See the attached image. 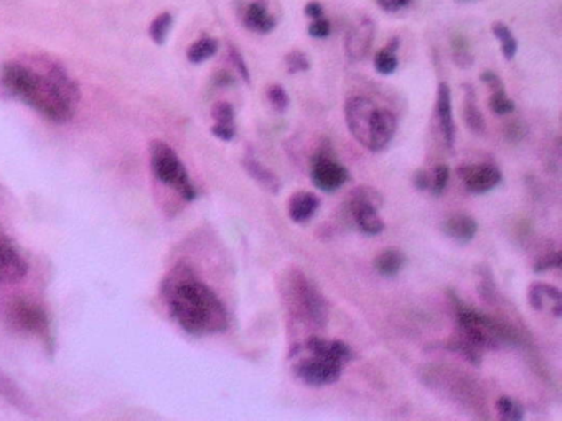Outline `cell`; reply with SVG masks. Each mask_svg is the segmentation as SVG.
I'll use <instances>...</instances> for the list:
<instances>
[{"mask_svg":"<svg viewBox=\"0 0 562 421\" xmlns=\"http://www.w3.org/2000/svg\"><path fill=\"white\" fill-rule=\"evenodd\" d=\"M460 180L471 194L490 193L502 180V171L490 163H471L459 168Z\"/></svg>","mask_w":562,"mask_h":421,"instance_id":"8fae6325","label":"cell"},{"mask_svg":"<svg viewBox=\"0 0 562 421\" xmlns=\"http://www.w3.org/2000/svg\"><path fill=\"white\" fill-rule=\"evenodd\" d=\"M492 32L502 43V51H503L505 59L508 61L513 59L518 51V42L515 35L511 34V30L503 22H495L492 25Z\"/></svg>","mask_w":562,"mask_h":421,"instance_id":"83f0119b","label":"cell"},{"mask_svg":"<svg viewBox=\"0 0 562 421\" xmlns=\"http://www.w3.org/2000/svg\"><path fill=\"white\" fill-rule=\"evenodd\" d=\"M496 410H498L500 417H502L503 420L519 421L525 418L523 407H521L519 403H517L515 400L505 397V395L496 400Z\"/></svg>","mask_w":562,"mask_h":421,"instance_id":"f546056e","label":"cell"},{"mask_svg":"<svg viewBox=\"0 0 562 421\" xmlns=\"http://www.w3.org/2000/svg\"><path fill=\"white\" fill-rule=\"evenodd\" d=\"M217 51H218V42L211 36H203L188 48L186 58L192 65H200V63H205L210 58L215 57Z\"/></svg>","mask_w":562,"mask_h":421,"instance_id":"484cf974","label":"cell"},{"mask_svg":"<svg viewBox=\"0 0 562 421\" xmlns=\"http://www.w3.org/2000/svg\"><path fill=\"white\" fill-rule=\"evenodd\" d=\"M309 32L310 36L312 38H317V40H323V38H328L330 34H332V25L330 22L327 20V19H315L313 22L309 25Z\"/></svg>","mask_w":562,"mask_h":421,"instance_id":"8d00e7d4","label":"cell"},{"mask_svg":"<svg viewBox=\"0 0 562 421\" xmlns=\"http://www.w3.org/2000/svg\"><path fill=\"white\" fill-rule=\"evenodd\" d=\"M446 349L460 354L465 361H469L475 367L482 364V349H479L475 344H471L469 339L460 336L459 332L446 342Z\"/></svg>","mask_w":562,"mask_h":421,"instance_id":"d4e9b609","label":"cell"},{"mask_svg":"<svg viewBox=\"0 0 562 421\" xmlns=\"http://www.w3.org/2000/svg\"><path fill=\"white\" fill-rule=\"evenodd\" d=\"M450 182V168L446 163H439L434 171H432V180L429 190L432 191L434 196H440L447 190V184Z\"/></svg>","mask_w":562,"mask_h":421,"instance_id":"4dcf8cb0","label":"cell"},{"mask_svg":"<svg viewBox=\"0 0 562 421\" xmlns=\"http://www.w3.org/2000/svg\"><path fill=\"white\" fill-rule=\"evenodd\" d=\"M413 183L417 190H429V186H431V176H429L427 171L417 170L414 173Z\"/></svg>","mask_w":562,"mask_h":421,"instance_id":"7bdbcfd3","label":"cell"},{"mask_svg":"<svg viewBox=\"0 0 562 421\" xmlns=\"http://www.w3.org/2000/svg\"><path fill=\"white\" fill-rule=\"evenodd\" d=\"M480 78H482L483 82L490 88V91H506L505 84L502 82L498 74H495L494 71H485V73H482Z\"/></svg>","mask_w":562,"mask_h":421,"instance_id":"60d3db41","label":"cell"},{"mask_svg":"<svg viewBox=\"0 0 562 421\" xmlns=\"http://www.w3.org/2000/svg\"><path fill=\"white\" fill-rule=\"evenodd\" d=\"M406 263V255L402 253L400 249H386V251L381 252L378 257L375 259V270L378 272L381 277H396L402 270Z\"/></svg>","mask_w":562,"mask_h":421,"instance_id":"603a6c76","label":"cell"},{"mask_svg":"<svg viewBox=\"0 0 562 421\" xmlns=\"http://www.w3.org/2000/svg\"><path fill=\"white\" fill-rule=\"evenodd\" d=\"M344 119L356 142L373 153L388 147L398 129L394 114L365 96H353L346 101Z\"/></svg>","mask_w":562,"mask_h":421,"instance_id":"3957f363","label":"cell"},{"mask_svg":"<svg viewBox=\"0 0 562 421\" xmlns=\"http://www.w3.org/2000/svg\"><path fill=\"white\" fill-rule=\"evenodd\" d=\"M379 7L384 12H400L413 4V0H376Z\"/></svg>","mask_w":562,"mask_h":421,"instance_id":"b9f144b4","label":"cell"},{"mask_svg":"<svg viewBox=\"0 0 562 421\" xmlns=\"http://www.w3.org/2000/svg\"><path fill=\"white\" fill-rule=\"evenodd\" d=\"M465 90V99H463V122L471 134L475 136H483L485 134V119H483L482 111L477 105V96L473 88L469 84H463Z\"/></svg>","mask_w":562,"mask_h":421,"instance_id":"44dd1931","label":"cell"},{"mask_svg":"<svg viewBox=\"0 0 562 421\" xmlns=\"http://www.w3.org/2000/svg\"><path fill=\"white\" fill-rule=\"evenodd\" d=\"M234 80L228 71H219L215 76V84H218V86H231Z\"/></svg>","mask_w":562,"mask_h":421,"instance_id":"f6af8a7d","label":"cell"},{"mask_svg":"<svg viewBox=\"0 0 562 421\" xmlns=\"http://www.w3.org/2000/svg\"><path fill=\"white\" fill-rule=\"evenodd\" d=\"M490 111L496 115H510L515 113V103L511 99H508L506 91L492 92L490 99H488Z\"/></svg>","mask_w":562,"mask_h":421,"instance_id":"1f68e13d","label":"cell"},{"mask_svg":"<svg viewBox=\"0 0 562 421\" xmlns=\"http://www.w3.org/2000/svg\"><path fill=\"white\" fill-rule=\"evenodd\" d=\"M286 66L290 74L304 73L310 68L309 58L305 57L304 51H290L286 55Z\"/></svg>","mask_w":562,"mask_h":421,"instance_id":"836d02e7","label":"cell"},{"mask_svg":"<svg viewBox=\"0 0 562 421\" xmlns=\"http://www.w3.org/2000/svg\"><path fill=\"white\" fill-rule=\"evenodd\" d=\"M244 27L254 34L265 35L276 28V19L271 15L265 0H254L244 13Z\"/></svg>","mask_w":562,"mask_h":421,"instance_id":"2e32d148","label":"cell"},{"mask_svg":"<svg viewBox=\"0 0 562 421\" xmlns=\"http://www.w3.org/2000/svg\"><path fill=\"white\" fill-rule=\"evenodd\" d=\"M284 296L287 308L296 318L317 328H323L327 324L328 303L302 272L294 270L292 274L287 275Z\"/></svg>","mask_w":562,"mask_h":421,"instance_id":"5b68a950","label":"cell"},{"mask_svg":"<svg viewBox=\"0 0 562 421\" xmlns=\"http://www.w3.org/2000/svg\"><path fill=\"white\" fill-rule=\"evenodd\" d=\"M304 12H305V15H307V17L313 19V20L323 17V7H321L319 2H309V4L305 5Z\"/></svg>","mask_w":562,"mask_h":421,"instance_id":"ee69618b","label":"cell"},{"mask_svg":"<svg viewBox=\"0 0 562 421\" xmlns=\"http://www.w3.org/2000/svg\"><path fill=\"white\" fill-rule=\"evenodd\" d=\"M0 80L15 97L51 122L65 124L75 114L78 88L58 66L38 73L22 63H5Z\"/></svg>","mask_w":562,"mask_h":421,"instance_id":"6da1fadb","label":"cell"},{"mask_svg":"<svg viewBox=\"0 0 562 421\" xmlns=\"http://www.w3.org/2000/svg\"><path fill=\"white\" fill-rule=\"evenodd\" d=\"M267 101L276 109L277 113H286L290 104V97L281 84H273L267 88Z\"/></svg>","mask_w":562,"mask_h":421,"instance_id":"d6a6232c","label":"cell"},{"mask_svg":"<svg viewBox=\"0 0 562 421\" xmlns=\"http://www.w3.org/2000/svg\"><path fill=\"white\" fill-rule=\"evenodd\" d=\"M455 2H459V4H471V2H475V0H455Z\"/></svg>","mask_w":562,"mask_h":421,"instance_id":"bcb514c9","label":"cell"},{"mask_svg":"<svg viewBox=\"0 0 562 421\" xmlns=\"http://www.w3.org/2000/svg\"><path fill=\"white\" fill-rule=\"evenodd\" d=\"M242 168L267 193L277 194L281 191V188H282L281 178L271 168H267L265 163L257 161L253 157H244L242 159Z\"/></svg>","mask_w":562,"mask_h":421,"instance_id":"ffe728a7","label":"cell"},{"mask_svg":"<svg viewBox=\"0 0 562 421\" xmlns=\"http://www.w3.org/2000/svg\"><path fill=\"white\" fill-rule=\"evenodd\" d=\"M344 365L325 359L321 355H312L309 359H304L296 365V376L300 378L305 386L310 387H327L338 382L342 377Z\"/></svg>","mask_w":562,"mask_h":421,"instance_id":"30bf717a","label":"cell"},{"mask_svg":"<svg viewBox=\"0 0 562 421\" xmlns=\"http://www.w3.org/2000/svg\"><path fill=\"white\" fill-rule=\"evenodd\" d=\"M172 15L169 12H163L154 19V22L150 23L149 34L155 45H163L167 42L169 34L172 30Z\"/></svg>","mask_w":562,"mask_h":421,"instance_id":"f1b7e54d","label":"cell"},{"mask_svg":"<svg viewBox=\"0 0 562 421\" xmlns=\"http://www.w3.org/2000/svg\"><path fill=\"white\" fill-rule=\"evenodd\" d=\"M230 58L231 63H233V66L238 69V73H240V76H241L242 80L246 81L248 84L251 82V74H249V69L246 66V61L242 59L241 53L234 48V46L230 45Z\"/></svg>","mask_w":562,"mask_h":421,"instance_id":"f35d334b","label":"cell"},{"mask_svg":"<svg viewBox=\"0 0 562 421\" xmlns=\"http://www.w3.org/2000/svg\"><path fill=\"white\" fill-rule=\"evenodd\" d=\"M0 395L9 400L13 407H17L23 413H32L34 410V405L30 403V400L25 395L22 388L19 387L2 369H0Z\"/></svg>","mask_w":562,"mask_h":421,"instance_id":"7402d4cb","label":"cell"},{"mask_svg":"<svg viewBox=\"0 0 562 421\" xmlns=\"http://www.w3.org/2000/svg\"><path fill=\"white\" fill-rule=\"evenodd\" d=\"M27 270V263L19 251L12 246L11 240L0 236V284H19L25 278Z\"/></svg>","mask_w":562,"mask_h":421,"instance_id":"5bb4252c","label":"cell"},{"mask_svg":"<svg viewBox=\"0 0 562 421\" xmlns=\"http://www.w3.org/2000/svg\"><path fill=\"white\" fill-rule=\"evenodd\" d=\"M310 180L323 193H335L350 182V173L328 152H319L310 161Z\"/></svg>","mask_w":562,"mask_h":421,"instance_id":"9c48e42d","label":"cell"},{"mask_svg":"<svg viewBox=\"0 0 562 421\" xmlns=\"http://www.w3.org/2000/svg\"><path fill=\"white\" fill-rule=\"evenodd\" d=\"M452 59L460 69L471 68L473 65V53H471V42L465 35L455 34L452 36Z\"/></svg>","mask_w":562,"mask_h":421,"instance_id":"4316f807","label":"cell"},{"mask_svg":"<svg viewBox=\"0 0 562 421\" xmlns=\"http://www.w3.org/2000/svg\"><path fill=\"white\" fill-rule=\"evenodd\" d=\"M528 301L529 307L534 311H550L554 318L562 316L561 292L552 285L542 284V282L531 285Z\"/></svg>","mask_w":562,"mask_h":421,"instance_id":"9a60e30c","label":"cell"},{"mask_svg":"<svg viewBox=\"0 0 562 421\" xmlns=\"http://www.w3.org/2000/svg\"><path fill=\"white\" fill-rule=\"evenodd\" d=\"M211 117L217 124H234V109L230 103H217L211 109Z\"/></svg>","mask_w":562,"mask_h":421,"instance_id":"e575fe53","label":"cell"},{"mask_svg":"<svg viewBox=\"0 0 562 421\" xmlns=\"http://www.w3.org/2000/svg\"><path fill=\"white\" fill-rule=\"evenodd\" d=\"M375 23L371 19H361L355 23L344 38V53L350 61H361L367 58L375 42Z\"/></svg>","mask_w":562,"mask_h":421,"instance_id":"7c38bea8","label":"cell"},{"mask_svg":"<svg viewBox=\"0 0 562 421\" xmlns=\"http://www.w3.org/2000/svg\"><path fill=\"white\" fill-rule=\"evenodd\" d=\"M528 129L521 122V121H511L505 127V136L510 142L519 144L523 138L526 137Z\"/></svg>","mask_w":562,"mask_h":421,"instance_id":"74e56055","label":"cell"},{"mask_svg":"<svg viewBox=\"0 0 562 421\" xmlns=\"http://www.w3.org/2000/svg\"><path fill=\"white\" fill-rule=\"evenodd\" d=\"M175 321L194 336L225 332L230 316L217 293L208 285L196 280L188 267H178L163 285Z\"/></svg>","mask_w":562,"mask_h":421,"instance_id":"7a4b0ae2","label":"cell"},{"mask_svg":"<svg viewBox=\"0 0 562 421\" xmlns=\"http://www.w3.org/2000/svg\"><path fill=\"white\" fill-rule=\"evenodd\" d=\"M442 232L448 239L469 244L479 232V222L469 214H454L442 222Z\"/></svg>","mask_w":562,"mask_h":421,"instance_id":"e0dca14e","label":"cell"},{"mask_svg":"<svg viewBox=\"0 0 562 421\" xmlns=\"http://www.w3.org/2000/svg\"><path fill=\"white\" fill-rule=\"evenodd\" d=\"M305 346L312 355H321L342 365L352 361L353 357L352 349L344 341H327L321 338H310Z\"/></svg>","mask_w":562,"mask_h":421,"instance_id":"d6986e66","label":"cell"},{"mask_svg":"<svg viewBox=\"0 0 562 421\" xmlns=\"http://www.w3.org/2000/svg\"><path fill=\"white\" fill-rule=\"evenodd\" d=\"M150 168L159 182L175 190L185 201L195 199L196 190L190 175L169 144L161 140L150 144Z\"/></svg>","mask_w":562,"mask_h":421,"instance_id":"8992f818","label":"cell"},{"mask_svg":"<svg viewBox=\"0 0 562 421\" xmlns=\"http://www.w3.org/2000/svg\"><path fill=\"white\" fill-rule=\"evenodd\" d=\"M561 253L558 251H552L550 252V253H546L544 257H541L540 261L534 263L533 270H534L536 274H542V272H548V270L561 267Z\"/></svg>","mask_w":562,"mask_h":421,"instance_id":"d590c367","label":"cell"},{"mask_svg":"<svg viewBox=\"0 0 562 421\" xmlns=\"http://www.w3.org/2000/svg\"><path fill=\"white\" fill-rule=\"evenodd\" d=\"M319 207H321L319 196H315L310 191H297L290 196L287 213L296 224H304L315 216Z\"/></svg>","mask_w":562,"mask_h":421,"instance_id":"ac0fdd59","label":"cell"},{"mask_svg":"<svg viewBox=\"0 0 562 421\" xmlns=\"http://www.w3.org/2000/svg\"><path fill=\"white\" fill-rule=\"evenodd\" d=\"M400 48V40L398 38H391L390 43L381 48L378 53L375 55V69L383 76H390L396 69H398V57L396 51Z\"/></svg>","mask_w":562,"mask_h":421,"instance_id":"cb8c5ba5","label":"cell"},{"mask_svg":"<svg viewBox=\"0 0 562 421\" xmlns=\"http://www.w3.org/2000/svg\"><path fill=\"white\" fill-rule=\"evenodd\" d=\"M454 296L457 307V328L460 336L475 344L479 349H500L502 346H518L521 338L515 328L500 319L490 318L471 308L462 305Z\"/></svg>","mask_w":562,"mask_h":421,"instance_id":"277c9868","label":"cell"},{"mask_svg":"<svg viewBox=\"0 0 562 421\" xmlns=\"http://www.w3.org/2000/svg\"><path fill=\"white\" fill-rule=\"evenodd\" d=\"M211 134L223 142H230L236 136V127L234 124H215L211 127Z\"/></svg>","mask_w":562,"mask_h":421,"instance_id":"ab89813d","label":"cell"},{"mask_svg":"<svg viewBox=\"0 0 562 421\" xmlns=\"http://www.w3.org/2000/svg\"><path fill=\"white\" fill-rule=\"evenodd\" d=\"M7 321L13 330L25 334H36L40 338H45L50 332V321L45 309L27 296L12 300L11 305L7 307Z\"/></svg>","mask_w":562,"mask_h":421,"instance_id":"ba28073f","label":"cell"},{"mask_svg":"<svg viewBox=\"0 0 562 421\" xmlns=\"http://www.w3.org/2000/svg\"><path fill=\"white\" fill-rule=\"evenodd\" d=\"M383 196L371 186L355 188L346 199V211L365 236H378L384 230V221L379 216Z\"/></svg>","mask_w":562,"mask_h":421,"instance_id":"52a82bcc","label":"cell"},{"mask_svg":"<svg viewBox=\"0 0 562 421\" xmlns=\"http://www.w3.org/2000/svg\"><path fill=\"white\" fill-rule=\"evenodd\" d=\"M437 129L444 145L454 147L455 144V122L452 113V94L447 82H439L437 86L436 109H434Z\"/></svg>","mask_w":562,"mask_h":421,"instance_id":"4fadbf2b","label":"cell"}]
</instances>
